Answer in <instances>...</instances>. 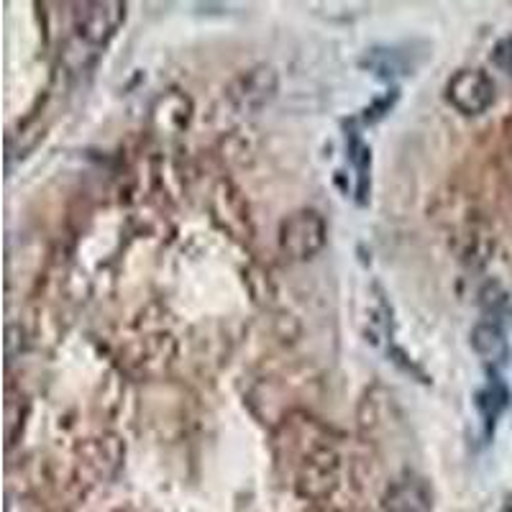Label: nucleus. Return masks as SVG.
Listing matches in <instances>:
<instances>
[{
	"instance_id": "1",
	"label": "nucleus",
	"mask_w": 512,
	"mask_h": 512,
	"mask_svg": "<svg viewBox=\"0 0 512 512\" xmlns=\"http://www.w3.org/2000/svg\"><path fill=\"white\" fill-rule=\"evenodd\" d=\"M326 221L315 210H297L280 226V249L290 259L305 262L326 246Z\"/></svg>"
},
{
	"instance_id": "8",
	"label": "nucleus",
	"mask_w": 512,
	"mask_h": 512,
	"mask_svg": "<svg viewBox=\"0 0 512 512\" xmlns=\"http://www.w3.org/2000/svg\"><path fill=\"white\" fill-rule=\"evenodd\" d=\"M349 159L356 169V177H359V187H356V195H359V203L367 200L369 192V167H372V152L369 146L361 141V136L356 131L349 134Z\"/></svg>"
},
{
	"instance_id": "3",
	"label": "nucleus",
	"mask_w": 512,
	"mask_h": 512,
	"mask_svg": "<svg viewBox=\"0 0 512 512\" xmlns=\"http://www.w3.org/2000/svg\"><path fill=\"white\" fill-rule=\"evenodd\" d=\"M126 21L123 3H85L75 16V34L90 49H103Z\"/></svg>"
},
{
	"instance_id": "2",
	"label": "nucleus",
	"mask_w": 512,
	"mask_h": 512,
	"mask_svg": "<svg viewBox=\"0 0 512 512\" xmlns=\"http://www.w3.org/2000/svg\"><path fill=\"white\" fill-rule=\"evenodd\" d=\"M446 100L464 116H482L495 103V82L482 70H459L448 80Z\"/></svg>"
},
{
	"instance_id": "4",
	"label": "nucleus",
	"mask_w": 512,
	"mask_h": 512,
	"mask_svg": "<svg viewBox=\"0 0 512 512\" xmlns=\"http://www.w3.org/2000/svg\"><path fill=\"white\" fill-rule=\"evenodd\" d=\"M277 93V75L272 67H254L233 80L228 88V98L241 113H254L269 103Z\"/></svg>"
},
{
	"instance_id": "7",
	"label": "nucleus",
	"mask_w": 512,
	"mask_h": 512,
	"mask_svg": "<svg viewBox=\"0 0 512 512\" xmlns=\"http://www.w3.org/2000/svg\"><path fill=\"white\" fill-rule=\"evenodd\" d=\"M507 400H510V392H507V387L500 379H492V382L477 395V408L479 413H482L484 425H487V433L495 428L497 418H500L502 410L507 408Z\"/></svg>"
},
{
	"instance_id": "9",
	"label": "nucleus",
	"mask_w": 512,
	"mask_h": 512,
	"mask_svg": "<svg viewBox=\"0 0 512 512\" xmlns=\"http://www.w3.org/2000/svg\"><path fill=\"white\" fill-rule=\"evenodd\" d=\"M492 64H495L497 70L512 75V36L497 41L495 49H492Z\"/></svg>"
},
{
	"instance_id": "5",
	"label": "nucleus",
	"mask_w": 512,
	"mask_h": 512,
	"mask_svg": "<svg viewBox=\"0 0 512 512\" xmlns=\"http://www.w3.org/2000/svg\"><path fill=\"white\" fill-rule=\"evenodd\" d=\"M433 487L420 477H402L382 495V512H431Z\"/></svg>"
},
{
	"instance_id": "6",
	"label": "nucleus",
	"mask_w": 512,
	"mask_h": 512,
	"mask_svg": "<svg viewBox=\"0 0 512 512\" xmlns=\"http://www.w3.org/2000/svg\"><path fill=\"white\" fill-rule=\"evenodd\" d=\"M472 349L487 364H502L507 359L510 346H507V336L500 323H495V320L477 323L472 331Z\"/></svg>"
}]
</instances>
